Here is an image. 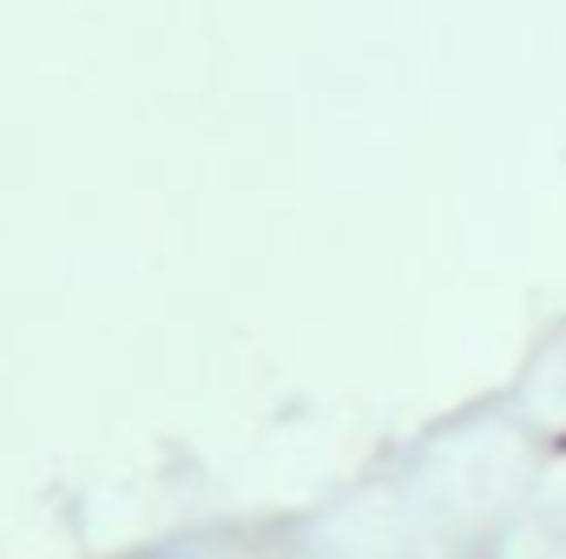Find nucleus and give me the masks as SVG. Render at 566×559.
<instances>
[]
</instances>
